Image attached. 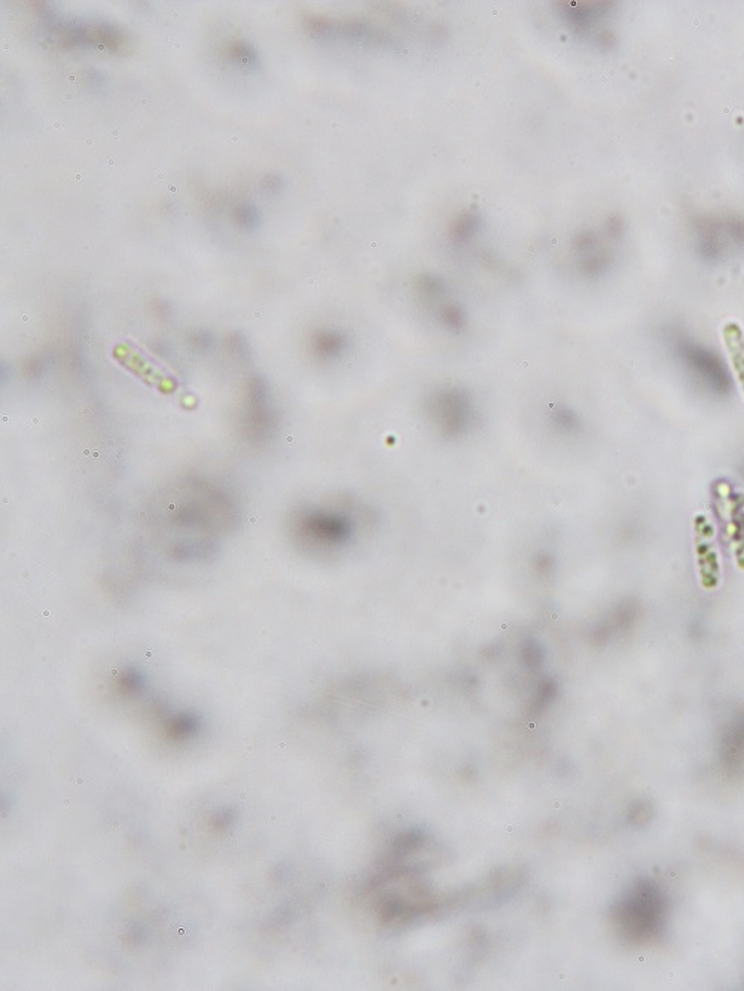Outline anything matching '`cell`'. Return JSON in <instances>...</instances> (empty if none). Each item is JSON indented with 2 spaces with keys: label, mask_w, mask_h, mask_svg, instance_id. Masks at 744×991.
<instances>
[{
  "label": "cell",
  "mask_w": 744,
  "mask_h": 991,
  "mask_svg": "<svg viewBox=\"0 0 744 991\" xmlns=\"http://www.w3.org/2000/svg\"><path fill=\"white\" fill-rule=\"evenodd\" d=\"M121 685L124 686L125 691L137 692L143 686L142 676H140L136 670H128V672L124 673Z\"/></svg>",
  "instance_id": "obj_7"
},
{
  "label": "cell",
  "mask_w": 744,
  "mask_h": 991,
  "mask_svg": "<svg viewBox=\"0 0 744 991\" xmlns=\"http://www.w3.org/2000/svg\"><path fill=\"white\" fill-rule=\"evenodd\" d=\"M234 218H236L237 224L242 225V227L253 228L258 222V212L253 207L240 206L234 213Z\"/></svg>",
  "instance_id": "obj_6"
},
{
  "label": "cell",
  "mask_w": 744,
  "mask_h": 991,
  "mask_svg": "<svg viewBox=\"0 0 744 991\" xmlns=\"http://www.w3.org/2000/svg\"><path fill=\"white\" fill-rule=\"evenodd\" d=\"M724 337L728 353H730L731 364H733L731 367H733L744 395V338L742 331H740L739 326L728 325Z\"/></svg>",
  "instance_id": "obj_2"
},
{
  "label": "cell",
  "mask_w": 744,
  "mask_h": 991,
  "mask_svg": "<svg viewBox=\"0 0 744 991\" xmlns=\"http://www.w3.org/2000/svg\"><path fill=\"white\" fill-rule=\"evenodd\" d=\"M230 56L246 67H252L258 63V54H256L255 48L246 42H234L230 47Z\"/></svg>",
  "instance_id": "obj_5"
},
{
  "label": "cell",
  "mask_w": 744,
  "mask_h": 991,
  "mask_svg": "<svg viewBox=\"0 0 744 991\" xmlns=\"http://www.w3.org/2000/svg\"><path fill=\"white\" fill-rule=\"evenodd\" d=\"M731 520H733V541L736 544L737 564H739L740 569H744V512L742 511V503H739L737 508L731 511Z\"/></svg>",
  "instance_id": "obj_4"
},
{
  "label": "cell",
  "mask_w": 744,
  "mask_h": 991,
  "mask_svg": "<svg viewBox=\"0 0 744 991\" xmlns=\"http://www.w3.org/2000/svg\"><path fill=\"white\" fill-rule=\"evenodd\" d=\"M265 182H267V184H265V188L267 189L277 188V186L280 185L279 178H276V176H267V178H265Z\"/></svg>",
  "instance_id": "obj_8"
},
{
  "label": "cell",
  "mask_w": 744,
  "mask_h": 991,
  "mask_svg": "<svg viewBox=\"0 0 744 991\" xmlns=\"http://www.w3.org/2000/svg\"><path fill=\"white\" fill-rule=\"evenodd\" d=\"M695 526V551H697L698 572L701 585L706 590L718 587L721 581V563L715 550V530L712 523L704 515H697Z\"/></svg>",
  "instance_id": "obj_1"
},
{
  "label": "cell",
  "mask_w": 744,
  "mask_h": 991,
  "mask_svg": "<svg viewBox=\"0 0 744 991\" xmlns=\"http://www.w3.org/2000/svg\"><path fill=\"white\" fill-rule=\"evenodd\" d=\"M198 725L200 722H198L197 716L182 713L169 722V734L175 739H186V737L194 736L197 733Z\"/></svg>",
  "instance_id": "obj_3"
}]
</instances>
